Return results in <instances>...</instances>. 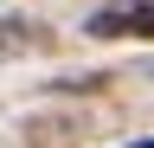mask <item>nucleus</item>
Wrapping results in <instances>:
<instances>
[{
  "instance_id": "f257e3e1",
  "label": "nucleus",
  "mask_w": 154,
  "mask_h": 148,
  "mask_svg": "<svg viewBox=\"0 0 154 148\" xmlns=\"http://www.w3.org/2000/svg\"><path fill=\"white\" fill-rule=\"evenodd\" d=\"M96 39H116V32H128V39H154V0H122V7H103L90 20Z\"/></svg>"
},
{
  "instance_id": "f03ea898",
  "label": "nucleus",
  "mask_w": 154,
  "mask_h": 148,
  "mask_svg": "<svg viewBox=\"0 0 154 148\" xmlns=\"http://www.w3.org/2000/svg\"><path fill=\"white\" fill-rule=\"evenodd\" d=\"M135 148H154V142H135Z\"/></svg>"
}]
</instances>
